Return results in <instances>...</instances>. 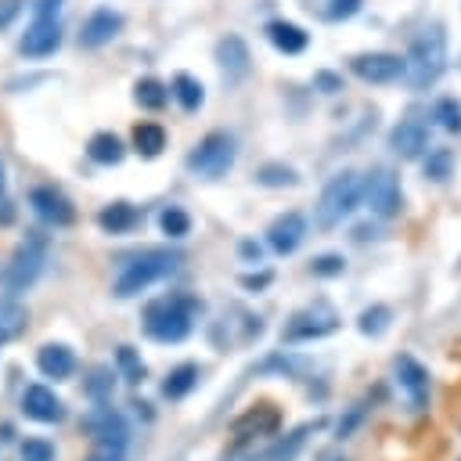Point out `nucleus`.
Masks as SVG:
<instances>
[{
    "label": "nucleus",
    "mask_w": 461,
    "mask_h": 461,
    "mask_svg": "<svg viewBox=\"0 0 461 461\" xmlns=\"http://www.w3.org/2000/svg\"><path fill=\"white\" fill-rule=\"evenodd\" d=\"M198 378H202V367H198L194 360H184V364L169 367V375H166V382H162V396H166V400H184V396L198 385Z\"/></svg>",
    "instance_id": "obj_24"
},
{
    "label": "nucleus",
    "mask_w": 461,
    "mask_h": 461,
    "mask_svg": "<svg viewBox=\"0 0 461 461\" xmlns=\"http://www.w3.org/2000/svg\"><path fill=\"white\" fill-rule=\"evenodd\" d=\"M324 425H328L324 418H317V421H306V425H295L292 432H285V436H274L267 447H259V450L245 454V461H295V457L303 454L306 439H310L313 432H321Z\"/></svg>",
    "instance_id": "obj_12"
},
{
    "label": "nucleus",
    "mask_w": 461,
    "mask_h": 461,
    "mask_svg": "<svg viewBox=\"0 0 461 461\" xmlns=\"http://www.w3.org/2000/svg\"><path fill=\"white\" fill-rule=\"evenodd\" d=\"M256 371H274V375H281V378H303V375L310 371V360L299 357V353H292V349H274Z\"/></svg>",
    "instance_id": "obj_27"
},
{
    "label": "nucleus",
    "mask_w": 461,
    "mask_h": 461,
    "mask_svg": "<svg viewBox=\"0 0 461 461\" xmlns=\"http://www.w3.org/2000/svg\"><path fill=\"white\" fill-rule=\"evenodd\" d=\"M158 227H162V234H169V238H187V234H191V216H187L180 205H166V209L158 212Z\"/></svg>",
    "instance_id": "obj_36"
},
{
    "label": "nucleus",
    "mask_w": 461,
    "mask_h": 461,
    "mask_svg": "<svg viewBox=\"0 0 461 461\" xmlns=\"http://www.w3.org/2000/svg\"><path fill=\"white\" fill-rule=\"evenodd\" d=\"M29 205H32V212L47 227H68V223H76V209H72V202L58 187H32L29 191Z\"/></svg>",
    "instance_id": "obj_15"
},
{
    "label": "nucleus",
    "mask_w": 461,
    "mask_h": 461,
    "mask_svg": "<svg viewBox=\"0 0 461 461\" xmlns=\"http://www.w3.org/2000/svg\"><path fill=\"white\" fill-rule=\"evenodd\" d=\"M11 439H14V429L4 421V425H0V443H11Z\"/></svg>",
    "instance_id": "obj_51"
},
{
    "label": "nucleus",
    "mask_w": 461,
    "mask_h": 461,
    "mask_svg": "<svg viewBox=\"0 0 461 461\" xmlns=\"http://www.w3.org/2000/svg\"><path fill=\"white\" fill-rule=\"evenodd\" d=\"M115 375H119V371H112L108 364H97V367L86 375V382H83L86 396H90L94 403H108V400H112V389H115Z\"/></svg>",
    "instance_id": "obj_31"
},
{
    "label": "nucleus",
    "mask_w": 461,
    "mask_h": 461,
    "mask_svg": "<svg viewBox=\"0 0 461 461\" xmlns=\"http://www.w3.org/2000/svg\"><path fill=\"white\" fill-rule=\"evenodd\" d=\"M86 461H126V443H112V439H97Z\"/></svg>",
    "instance_id": "obj_41"
},
{
    "label": "nucleus",
    "mask_w": 461,
    "mask_h": 461,
    "mask_svg": "<svg viewBox=\"0 0 461 461\" xmlns=\"http://www.w3.org/2000/svg\"><path fill=\"white\" fill-rule=\"evenodd\" d=\"M317 461H346V454H342L339 447H328V450L317 454Z\"/></svg>",
    "instance_id": "obj_50"
},
{
    "label": "nucleus",
    "mask_w": 461,
    "mask_h": 461,
    "mask_svg": "<svg viewBox=\"0 0 461 461\" xmlns=\"http://www.w3.org/2000/svg\"><path fill=\"white\" fill-rule=\"evenodd\" d=\"M303 238H306V216L303 212H281L270 227H267V245H270V252H277V256H292L299 245H303Z\"/></svg>",
    "instance_id": "obj_16"
},
{
    "label": "nucleus",
    "mask_w": 461,
    "mask_h": 461,
    "mask_svg": "<svg viewBox=\"0 0 461 461\" xmlns=\"http://www.w3.org/2000/svg\"><path fill=\"white\" fill-rule=\"evenodd\" d=\"M169 86L166 83H158V79H140L137 86H133V101L140 104V108H148V112H158L166 101H169Z\"/></svg>",
    "instance_id": "obj_33"
},
{
    "label": "nucleus",
    "mask_w": 461,
    "mask_h": 461,
    "mask_svg": "<svg viewBox=\"0 0 461 461\" xmlns=\"http://www.w3.org/2000/svg\"><path fill=\"white\" fill-rule=\"evenodd\" d=\"M360 4H364V0H328V11H324V14H328L331 22H339V18H353V14L360 11Z\"/></svg>",
    "instance_id": "obj_42"
},
{
    "label": "nucleus",
    "mask_w": 461,
    "mask_h": 461,
    "mask_svg": "<svg viewBox=\"0 0 461 461\" xmlns=\"http://www.w3.org/2000/svg\"><path fill=\"white\" fill-rule=\"evenodd\" d=\"M360 202H364V180H360L353 169H342V173H335V176L324 184V191H321V198H317L313 223H317L321 230H331V227H339Z\"/></svg>",
    "instance_id": "obj_4"
},
{
    "label": "nucleus",
    "mask_w": 461,
    "mask_h": 461,
    "mask_svg": "<svg viewBox=\"0 0 461 461\" xmlns=\"http://www.w3.org/2000/svg\"><path fill=\"white\" fill-rule=\"evenodd\" d=\"M22 414L29 421H40V425H58V421H65L68 407L61 403V396L50 385H40L36 382V385H29L22 393Z\"/></svg>",
    "instance_id": "obj_14"
},
{
    "label": "nucleus",
    "mask_w": 461,
    "mask_h": 461,
    "mask_svg": "<svg viewBox=\"0 0 461 461\" xmlns=\"http://www.w3.org/2000/svg\"><path fill=\"white\" fill-rule=\"evenodd\" d=\"M4 187H7V180H4V162H0V198H4Z\"/></svg>",
    "instance_id": "obj_52"
},
{
    "label": "nucleus",
    "mask_w": 461,
    "mask_h": 461,
    "mask_svg": "<svg viewBox=\"0 0 461 461\" xmlns=\"http://www.w3.org/2000/svg\"><path fill=\"white\" fill-rule=\"evenodd\" d=\"M137 223H140V212H137V205H130V202H112V205H104V209L97 212V227H101L104 234H130Z\"/></svg>",
    "instance_id": "obj_22"
},
{
    "label": "nucleus",
    "mask_w": 461,
    "mask_h": 461,
    "mask_svg": "<svg viewBox=\"0 0 461 461\" xmlns=\"http://www.w3.org/2000/svg\"><path fill=\"white\" fill-rule=\"evenodd\" d=\"M313 86H317L321 94H339V90H342V79H339L335 72H317V76H313Z\"/></svg>",
    "instance_id": "obj_44"
},
{
    "label": "nucleus",
    "mask_w": 461,
    "mask_h": 461,
    "mask_svg": "<svg viewBox=\"0 0 461 461\" xmlns=\"http://www.w3.org/2000/svg\"><path fill=\"white\" fill-rule=\"evenodd\" d=\"M349 72L364 83H375V86H385V83H396L407 76V58L400 54H389V50H371V54H357L349 58Z\"/></svg>",
    "instance_id": "obj_11"
},
{
    "label": "nucleus",
    "mask_w": 461,
    "mask_h": 461,
    "mask_svg": "<svg viewBox=\"0 0 461 461\" xmlns=\"http://www.w3.org/2000/svg\"><path fill=\"white\" fill-rule=\"evenodd\" d=\"M432 119L447 130V133H461V104L454 97H439L432 108Z\"/></svg>",
    "instance_id": "obj_38"
},
{
    "label": "nucleus",
    "mask_w": 461,
    "mask_h": 461,
    "mask_svg": "<svg viewBox=\"0 0 461 461\" xmlns=\"http://www.w3.org/2000/svg\"><path fill=\"white\" fill-rule=\"evenodd\" d=\"M353 238H357V241H367V238H378V227H371V223H360V227L353 230Z\"/></svg>",
    "instance_id": "obj_48"
},
{
    "label": "nucleus",
    "mask_w": 461,
    "mask_h": 461,
    "mask_svg": "<svg viewBox=\"0 0 461 461\" xmlns=\"http://www.w3.org/2000/svg\"><path fill=\"white\" fill-rule=\"evenodd\" d=\"M76 353H72V346H65V342H43L40 349H36V371L43 375V378H54V382H68L72 375H76Z\"/></svg>",
    "instance_id": "obj_18"
},
{
    "label": "nucleus",
    "mask_w": 461,
    "mask_h": 461,
    "mask_svg": "<svg viewBox=\"0 0 461 461\" xmlns=\"http://www.w3.org/2000/svg\"><path fill=\"white\" fill-rule=\"evenodd\" d=\"M119 32H122V14L101 7V11H94V14L83 22L79 43H83V47H104V43H112Z\"/></svg>",
    "instance_id": "obj_19"
},
{
    "label": "nucleus",
    "mask_w": 461,
    "mask_h": 461,
    "mask_svg": "<svg viewBox=\"0 0 461 461\" xmlns=\"http://www.w3.org/2000/svg\"><path fill=\"white\" fill-rule=\"evenodd\" d=\"M43 267H47V238H43V234H25V238L18 241V249L11 252V259L4 263V270H0L4 292H7V295L29 292V288L40 281Z\"/></svg>",
    "instance_id": "obj_5"
},
{
    "label": "nucleus",
    "mask_w": 461,
    "mask_h": 461,
    "mask_svg": "<svg viewBox=\"0 0 461 461\" xmlns=\"http://www.w3.org/2000/svg\"><path fill=\"white\" fill-rule=\"evenodd\" d=\"M267 40L281 50V54H303L306 43H310V32L295 22H270L267 25Z\"/></svg>",
    "instance_id": "obj_23"
},
{
    "label": "nucleus",
    "mask_w": 461,
    "mask_h": 461,
    "mask_svg": "<svg viewBox=\"0 0 461 461\" xmlns=\"http://www.w3.org/2000/svg\"><path fill=\"white\" fill-rule=\"evenodd\" d=\"M389 328H393V306H385V303H371L357 317V331L364 339H382Z\"/></svg>",
    "instance_id": "obj_26"
},
{
    "label": "nucleus",
    "mask_w": 461,
    "mask_h": 461,
    "mask_svg": "<svg viewBox=\"0 0 461 461\" xmlns=\"http://www.w3.org/2000/svg\"><path fill=\"white\" fill-rule=\"evenodd\" d=\"M18 457H22V461H54L58 450H54L50 439H43V436H29V439H22Z\"/></svg>",
    "instance_id": "obj_39"
},
{
    "label": "nucleus",
    "mask_w": 461,
    "mask_h": 461,
    "mask_svg": "<svg viewBox=\"0 0 461 461\" xmlns=\"http://www.w3.org/2000/svg\"><path fill=\"white\" fill-rule=\"evenodd\" d=\"M281 425V414L270 407V403H259L252 411H245L238 421H234V436L238 439H249V436H274Z\"/></svg>",
    "instance_id": "obj_21"
},
{
    "label": "nucleus",
    "mask_w": 461,
    "mask_h": 461,
    "mask_svg": "<svg viewBox=\"0 0 461 461\" xmlns=\"http://www.w3.org/2000/svg\"><path fill=\"white\" fill-rule=\"evenodd\" d=\"M11 220H14V205H11V202H7V198H0V223H4V227H7V223H11Z\"/></svg>",
    "instance_id": "obj_49"
},
{
    "label": "nucleus",
    "mask_w": 461,
    "mask_h": 461,
    "mask_svg": "<svg viewBox=\"0 0 461 461\" xmlns=\"http://www.w3.org/2000/svg\"><path fill=\"white\" fill-rule=\"evenodd\" d=\"M0 346H4V342H0Z\"/></svg>",
    "instance_id": "obj_53"
},
{
    "label": "nucleus",
    "mask_w": 461,
    "mask_h": 461,
    "mask_svg": "<svg viewBox=\"0 0 461 461\" xmlns=\"http://www.w3.org/2000/svg\"><path fill=\"white\" fill-rule=\"evenodd\" d=\"M22 11V0H0V25H7Z\"/></svg>",
    "instance_id": "obj_47"
},
{
    "label": "nucleus",
    "mask_w": 461,
    "mask_h": 461,
    "mask_svg": "<svg viewBox=\"0 0 461 461\" xmlns=\"http://www.w3.org/2000/svg\"><path fill=\"white\" fill-rule=\"evenodd\" d=\"M162 148H166V130L158 122H137L133 126V151L137 155L155 158V155H162Z\"/></svg>",
    "instance_id": "obj_30"
},
{
    "label": "nucleus",
    "mask_w": 461,
    "mask_h": 461,
    "mask_svg": "<svg viewBox=\"0 0 461 461\" xmlns=\"http://www.w3.org/2000/svg\"><path fill=\"white\" fill-rule=\"evenodd\" d=\"M447 68V32L443 25H429L414 36L407 50V86L411 90H429Z\"/></svg>",
    "instance_id": "obj_3"
},
{
    "label": "nucleus",
    "mask_w": 461,
    "mask_h": 461,
    "mask_svg": "<svg viewBox=\"0 0 461 461\" xmlns=\"http://www.w3.org/2000/svg\"><path fill=\"white\" fill-rule=\"evenodd\" d=\"M249 47H245V40L241 36H223L220 43H216V65H220V72H223V79L227 83H238V79H245L249 76Z\"/></svg>",
    "instance_id": "obj_20"
},
{
    "label": "nucleus",
    "mask_w": 461,
    "mask_h": 461,
    "mask_svg": "<svg viewBox=\"0 0 461 461\" xmlns=\"http://www.w3.org/2000/svg\"><path fill=\"white\" fill-rule=\"evenodd\" d=\"M180 263H184V252H176V249H144L140 256H133V259L119 270L112 292H115L119 299H133V295L148 292L151 285L173 277V274L180 270Z\"/></svg>",
    "instance_id": "obj_2"
},
{
    "label": "nucleus",
    "mask_w": 461,
    "mask_h": 461,
    "mask_svg": "<svg viewBox=\"0 0 461 461\" xmlns=\"http://www.w3.org/2000/svg\"><path fill=\"white\" fill-rule=\"evenodd\" d=\"M310 274L321 277V281H331V277H342L346 274V259L342 252H321L310 259Z\"/></svg>",
    "instance_id": "obj_37"
},
{
    "label": "nucleus",
    "mask_w": 461,
    "mask_h": 461,
    "mask_svg": "<svg viewBox=\"0 0 461 461\" xmlns=\"http://www.w3.org/2000/svg\"><path fill=\"white\" fill-rule=\"evenodd\" d=\"M61 0H36L32 4V18H58Z\"/></svg>",
    "instance_id": "obj_46"
},
{
    "label": "nucleus",
    "mask_w": 461,
    "mask_h": 461,
    "mask_svg": "<svg viewBox=\"0 0 461 461\" xmlns=\"http://www.w3.org/2000/svg\"><path fill=\"white\" fill-rule=\"evenodd\" d=\"M202 310H205V303L198 295H191V292H169V295H158V299H151L144 306L140 328H144V335L151 342L176 346V342L191 339L194 321L202 317Z\"/></svg>",
    "instance_id": "obj_1"
},
{
    "label": "nucleus",
    "mask_w": 461,
    "mask_h": 461,
    "mask_svg": "<svg viewBox=\"0 0 461 461\" xmlns=\"http://www.w3.org/2000/svg\"><path fill=\"white\" fill-rule=\"evenodd\" d=\"M256 184H263V187H299V169H292L285 162H263L256 169Z\"/></svg>",
    "instance_id": "obj_32"
},
{
    "label": "nucleus",
    "mask_w": 461,
    "mask_h": 461,
    "mask_svg": "<svg viewBox=\"0 0 461 461\" xmlns=\"http://www.w3.org/2000/svg\"><path fill=\"white\" fill-rule=\"evenodd\" d=\"M270 281H274V274H270V270H259V274H241V277H238V285H241L245 292H263Z\"/></svg>",
    "instance_id": "obj_43"
},
{
    "label": "nucleus",
    "mask_w": 461,
    "mask_h": 461,
    "mask_svg": "<svg viewBox=\"0 0 461 461\" xmlns=\"http://www.w3.org/2000/svg\"><path fill=\"white\" fill-rule=\"evenodd\" d=\"M339 324H342V317L335 313V306H331L328 299H317V303H310V306L295 310V313L285 321V328H281V342H285V346L321 342V339L335 335V331H339Z\"/></svg>",
    "instance_id": "obj_6"
},
{
    "label": "nucleus",
    "mask_w": 461,
    "mask_h": 461,
    "mask_svg": "<svg viewBox=\"0 0 461 461\" xmlns=\"http://www.w3.org/2000/svg\"><path fill=\"white\" fill-rule=\"evenodd\" d=\"M86 155H90V162H97V166H119V162L126 158V148H122V140H119L115 133L101 130V133H94V137L86 140Z\"/></svg>",
    "instance_id": "obj_25"
},
{
    "label": "nucleus",
    "mask_w": 461,
    "mask_h": 461,
    "mask_svg": "<svg viewBox=\"0 0 461 461\" xmlns=\"http://www.w3.org/2000/svg\"><path fill=\"white\" fill-rule=\"evenodd\" d=\"M58 47H61V25H58V18H32V25L18 40V50L25 58H47Z\"/></svg>",
    "instance_id": "obj_17"
},
{
    "label": "nucleus",
    "mask_w": 461,
    "mask_h": 461,
    "mask_svg": "<svg viewBox=\"0 0 461 461\" xmlns=\"http://www.w3.org/2000/svg\"><path fill=\"white\" fill-rule=\"evenodd\" d=\"M393 378H396V385H400V393H403V400H407V407L414 414L429 411V403H432V375L418 357L396 353L393 357Z\"/></svg>",
    "instance_id": "obj_8"
},
{
    "label": "nucleus",
    "mask_w": 461,
    "mask_h": 461,
    "mask_svg": "<svg viewBox=\"0 0 461 461\" xmlns=\"http://www.w3.org/2000/svg\"><path fill=\"white\" fill-rule=\"evenodd\" d=\"M115 371H119L130 385H140L144 375H148V367H144V360H140V353H137L133 346H119V349H115Z\"/></svg>",
    "instance_id": "obj_34"
},
{
    "label": "nucleus",
    "mask_w": 461,
    "mask_h": 461,
    "mask_svg": "<svg viewBox=\"0 0 461 461\" xmlns=\"http://www.w3.org/2000/svg\"><path fill=\"white\" fill-rule=\"evenodd\" d=\"M364 205L378 216V220H393L403 209V191H400V176L389 166H375L364 176Z\"/></svg>",
    "instance_id": "obj_9"
},
{
    "label": "nucleus",
    "mask_w": 461,
    "mask_h": 461,
    "mask_svg": "<svg viewBox=\"0 0 461 461\" xmlns=\"http://www.w3.org/2000/svg\"><path fill=\"white\" fill-rule=\"evenodd\" d=\"M389 148H393V155H400L403 162L425 158V151H429V115L407 112V115L389 130Z\"/></svg>",
    "instance_id": "obj_10"
},
{
    "label": "nucleus",
    "mask_w": 461,
    "mask_h": 461,
    "mask_svg": "<svg viewBox=\"0 0 461 461\" xmlns=\"http://www.w3.org/2000/svg\"><path fill=\"white\" fill-rule=\"evenodd\" d=\"M371 414V407H367V400H360V403H353L342 418H339V425H335V439H346V436H353L360 425H364V418Z\"/></svg>",
    "instance_id": "obj_40"
},
{
    "label": "nucleus",
    "mask_w": 461,
    "mask_h": 461,
    "mask_svg": "<svg viewBox=\"0 0 461 461\" xmlns=\"http://www.w3.org/2000/svg\"><path fill=\"white\" fill-rule=\"evenodd\" d=\"M238 256H241L245 263H263V245H256L252 238H241V241H238Z\"/></svg>",
    "instance_id": "obj_45"
},
{
    "label": "nucleus",
    "mask_w": 461,
    "mask_h": 461,
    "mask_svg": "<svg viewBox=\"0 0 461 461\" xmlns=\"http://www.w3.org/2000/svg\"><path fill=\"white\" fill-rule=\"evenodd\" d=\"M83 432L97 443V439H112V443H130V421L122 411H115L112 403H94L83 414Z\"/></svg>",
    "instance_id": "obj_13"
},
{
    "label": "nucleus",
    "mask_w": 461,
    "mask_h": 461,
    "mask_svg": "<svg viewBox=\"0 0 461 461\" xmlns=\"http://www.w3.org/2000/svg\"><path fill=\"white\" fill-rule=\"evenodd\" d=\"M234 158H238L234 137H230L227 130H212V133H205V137L194 144V151L187 155V169H191L194 176H202V180H220V176H227V173L234 169Z\"/></svg>",
    "instance_id": "obj_7"
},
{
    "label": "nucleus",
    "mask_w": 461,
    "mask_h": 461,
    "mask_svg": "<svg viewBox=\"0 0 461 461\" xmlns=\"http://www.w3.org/2000/svg\"><path fill=\"white\" fill-rule=\"evenodd\" d=\"M450 173H454V155H450V148H429V151H425V176H429L432 184H443V180H450Z\"/></svg>",
    "instance_id": "obj_35"
},
{
    "label": "nucleus",
    "mask_w": 461,
    "mask_h": 461,
    "mask_svg": "<svg viewBox=\"0 0 461 461\" xmlns=\"http://www.w3.org/2000/svg\"><path fill=\"white\" fill-rule=\"evenodd\" d=\"M25 321H29V310H25L14 295H4V299H0V342L22 335V331H25Z\"/></svg>",
    "instance_id": "obj_28"
},
{
    "label": "nucleus",
    "mask_w": 461,
    "mask_h": 461,
    "mask_svg": "<svg viewBox=\"0 0 461 461\" xmlns=\"http://www.w3.org/2000/svg\"><path fill=\"white\" fill-rule=\"evenodd\" d=\"M169 90H173V97L180 101L184 112H198V108L205 104V86H202L194 76H187V72H176Z\"/></svg>",
    "instance_id": "obj_29"
}]
</instances>
